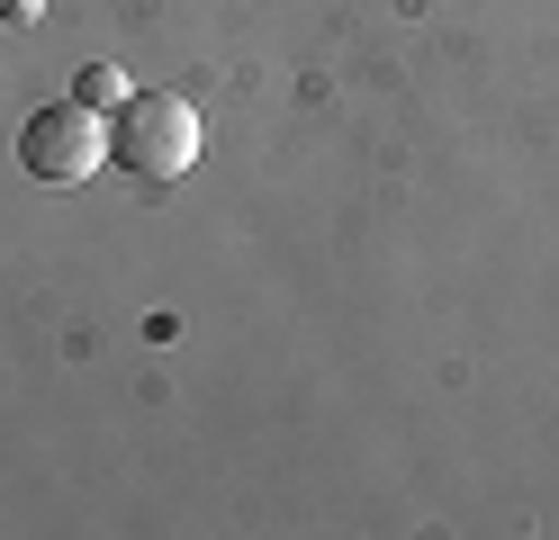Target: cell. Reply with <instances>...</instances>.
I'll use <instances>...</instances> for the list:
<instances>
[{
	"mask_svg": "<svg viewBox=\"0 0 559 540\" xmlns=\"http://www.w3.org/2000/svg\"><path fill=\"white\" fill-rule=\"evenodd\" d=\"M109 163L135 180H181L199 163V108L181 91H135L118 99V127H109Z\"/></svg>",
	"mask_w": 559,
	"mask_h": 540,
	"instance_id": "cell-1",
	"label": "cell"
},
{
	"mask_svg": "<svg viewBox=\"0 0 559 540\" xmlns=\"http://www.w3.org/2000/svg\"><path fill=\"white\" fill-rule=\"evenodd\" d=\"M99 154H109V127H99L91 99H46V108H27L19 163L37 171V180H91Z\"/></svg>",
	"mask_w": 559,
	"mask_h": 540,
	"instance_id": "cell-2",
	"label": "cell"
},
{
	"mask_svg": "<svg viewBox=\"0 0 559 540\" xmlns=\"http://www.w3.org/2000/svg\"><path fill=\"white\" fill-rule=\"evenodd\" d=\"M82 99H91V108H118V99H127L118 63H91V72H82Z\"/></svg>",
	"mask_w": 559,
	"mask_h": 540,
	"instance_id": "cell-3",
	"label": "cell"
}]
</instances>
